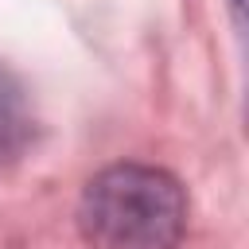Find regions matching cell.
Here are the masks:
<instances>
[{"label":"cell","instance_id":"1","mask_svg":"<svg viewBox=\"0 0 249 249\" xmlns=\"http://www.w3.org/2000/svg\"><path fill=\"white\" fill-rule=\"evenodd\" d=\"M78 230L89 249H179L187 191L163 167L113 163L86 183Z\"/></svg>","mask_w":249,"mask_h":249},{"label":"cell","instance_id":"2","mask_svg":"<svg viewBox=\"0 0 249 249\" xmlns=\"http://www.w3.org/2000/svg\"><path fill=\"white\" fill-rule=\"evenodd\" d=\"M31 144V105L19 78L0 66V167L12 163Z\"/></svg>","mask_w":249,"mask_h":249}]
</instances>
